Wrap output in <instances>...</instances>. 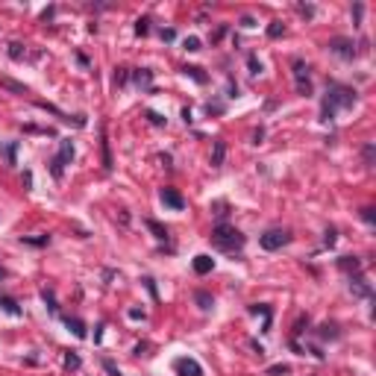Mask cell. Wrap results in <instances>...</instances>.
<instances>
[{
    "instance_id": "6da1fadb",
    "label": "cell",
    "mask_w": 376,
    "mask_h": 376,
    "mask_svg": "<svg viewBox=\"0 0 376 376\" xmlns=\"http://www.w3.org/2000/svg\"><path fill=\"white\" fill-rule=\"evenodd\" d=\"M244 235L238 232L235 226H229V223H218L215 229H212V244L221 247V250H226V253H232V250H241L244 247Z\"/></svg>"
},
{
    "instance_id": "7a4b0ae2",
    "label": "cell",
    "mask_w": 376,
    "mask_h": 376,
    "mask_svg": "<svg viewBox=\"0 0 376 376\" xmlns=\"http://www.w3.org/2000/svg\"><path fill=\"white\" fill-rule=\"evenodd\" d=\"M326 94L329 97L323 100V121H329V118L335 115V106H353L356 103V94H353L350 88H341V85H332Z\"/></svg>"
},
{
    "instance_id": "3957f363",
    "label": "cell",
    "mask_w": 376,
    "mask_h": 376,
    "mask_svg": "<svg viewBox=\"0 0 376 376\" xmlns=\"http://www.w3.org/2000/svg\"><path fill=\"white\" fill-rule=\"evenodd\" d=\"M70 159H74V141L62 138L59 141V156L50 162V171H53L56 179H62V174H65V162H70Z\"/></svg>"
},
{
    "instance_id": "277c9868",
    "label": "cell",
    "mask_w": 376,
    "mask_h": 376,
    "mask_svg": "<svg viewBox=\"0 0 376 376\" xmlns=\"http://www.w3.org/2000/svg\"><path fill=\"white\" fill-rule=\"evenodd\" d=\"M294 68V82H297V94H312V80H309V65H306L303 59H294L291 62Z\"/></svg>"
},
{
    "instance_id": "5b68a950",
    "label": "cell",
    "mask_w": 376,
    "mask_h": 376,
    "mask_svg": "<svg viewBox=\"0 0 376 376\" xmlns=\"http://www.w3.org/2000/svg\"><path fill=\"white\" fill-rule=\"evenodd\" d=\"M288 241H291L288 229H268V232L258 238V244L265 247V250H279V247H285Z\"/></svg>"
},
{
    "instance_id": "8992f818",
    "label": "cell",
    "mask_w": 376,
    "mask_h": 376,
    "mask_svg": "<svg viewBox=\"0 0 376 376\" xmlns=\"http://www.w3.org/2000/svg\"><path fill=\"white\" fill-rule=\"evenodd\" d=\"M329 53H335L341 59H353L356 56V44H353L350 38H332L329 41Z\"/></svg>"
},
{
    "instance_id": "52a82bcc",
    "label": "cell",
    "mask_w": 376,
    "mask_h": 376,
    "mask_svg": "<svg viewBox=\"0 0 376 376\" xmlns=\"http://www.w3.org/2000/svg\"><path fill=\"white\" fill-rule=\"evenodd\" d=\"M174 370L176 376H203V367H200L197 359H176Z\"/></svg>"
},
{
    "instance_id": "ba28073f",
    "label": "cell",
    "mask_w": 376,
    "mask_h": 376,
    "mask_svg": "<svg viewBox=\"0 0 376 376\" xmlns=\"http://www.w3.org/2000/svg\"><path fill=\"white\" fill-rule=\"evenodd\" d=\"M162 203L168 206V209H174V212H179V209H185V197L179 194V191H174V188H162Z\"/></svg>"
},
{
    "instance_id": "9c48e42d",
    "label": "cell",
    "mask_w": 376,
    "mask_h": 376,
    "mask_svg": "<svg viewBox=\"0 0 376 376\" xmlns=\"http://www.w3.org/2000/svg\"><path fill=\"white\" fill-rule=\"evenodd\" d=\"M223 159H226V141H215V147H212V168H221Z\"/></svg>"
},
{
    "instance_id": "30bf717a",
    "label": "cell",
    "mask_w": 376,
    "mask_h": 376,
    "mask_svg": "<svg viewBox=\"0 0 376 376\" xmlns=\"http://www.w3.org/2000/svg\"><path fill=\"white\" fill-rule=\"evenodd\" d=\"M212 268H215V258L212 256H206V253L194 256V270H197V273H209Z\"/></svg>"
},
{
    "instance_id": "8fae6325",
    "label": "cell",
    "mask_w": 376,
    "mask_h": 376,
    "mask_svg": "<svg viewBox=\"0 0 376 376\" xmlns=\"http://www.w3.org/2000/svg\"><path fill=\"white\" fill-rule=\"evenodd\" d=\"M350 288H353L356 294H359V297H370V285H364L362 276H356V279L350 282Z\"/></svg>"
},
{
    "instance_id": "7c38bea8",
    "label": "cell",
    "mask_w": 376,
    "mask_h": 376,
    "mask_svg": "<svg viewBox=\"0 0 376 376\" xmlns=\"http://www.w3.org/2000/svg\"><path fill=\"white\" fill-rule=\"evenodd\" d=\"M194 300L200 303V309H203V312H209L212 306H215V300H212V297H209L206 291H197V294H194Z\"/></svg>"
},
{
    "instance_id": "4fadbf2b",
    "label": "cell",
    "mask_w": 376,
    "mask_h": 376,
    "mask_svg": "<svg viewBox=\"0 0 376 376\" xmlns=\"http://www.w3.org/2000/svg\"><path fill=\"white\" fill-rule=\"evenodd\" d=\"M150 80H153V74L147 68H138V70H135V85H150Z\"/></svg>"
},
{
    "instance_id": "5bb4252c",
    "label": "cell",
    "mask_w": 376,
    "mask_h": 376,
    "mask_svg": "<svg viewBox=\"0 0 376 376\" xmlns=\"http://www.w3.org/2000/svg\"><path fill=\"white\" fill-rule=\"evenodd\" d=\"M68 329L77 335V338H85V326H82V320H77V317H74V320L68 317Z\"/></svg>"
},
{
    "instance_id": "9a60e30c",
    "label": "cell",
    "mask_w": 376,
    "mask_h": 376,
    "mask_svg": "<svg viewBox=\"0 0 376 376\" xmlns=\"http://www.w3.org/2000/svg\"><path fill=\"white\" fill-rule=\"evenodd\" d=\"M0 306H3V309H6V312H9V315H21V309H18V303H15V300H9V297H0Z\"/></svg>"
},
{
    "instance_id": "2e32d148",
    "label": "cell",
    "mask_w": 376,
    "mask_h": 376,
    "mask_svg": "<svg viewBox=\"0 0 376 376\" xmlns=\"http://www.w3.org/2000/svg\"><path fill=\"white\" fill-rule=\"evenodd\" d=\"M0 85H3V88H9V91H15V94H27V85H21V82H12V80H0Z\"/></svg>"
},
{
    "instance_id": "e0dca14e",
    "label": "cell",
    "mask_w": 376,
    "mask_h": 376,
    "mask_svg": "<svg viewBox=\"0 0 376 376\" xmlns=\"http://www.w3.org/2000/svg\"><path fill=\"white\" fill-rule=\"evenodd\" d=\"M147 226H150L153 232H156V238H159V241H165V238H168V229H165L162 223H156V221H147Z\"/></svg>"
},
{
    "instance_id": "ac0fdd59",
    "label": "cell",
    "mask_w": 376,
    "mask_h": 376,
    "mask_svg": "<svg viewBox=\"0 0 376 376\" xmlns=\"http://www.w3.org/2000/svg\"><path fill=\"white\" fill-rule=\"evenodd\" d=\"M182 74L191 77V80H197V82H206V74H200V68H194V65H191V68H182Z\"/></svg>"
},
{
    "instance_id": "d6986e66",
    "label": "cell",
    "mask_w": 376,
    "mask_h": 376,
    "mask_svg": "<svg viewBox=\"0 0 376 376\" xmlns=\"http://www.w3.org/2000/svg\"><path fill=\"white\" fill-rule=\"evenodd\" d=\"M247 65H250V74H262V62H258L256 53H250V56H247Z\"/></svg>"
},
{
    "instance_id": "ffe728a7",
    "label": "cell",
    "mask_w": 376,
    "mask_h": 376,
    "mask_svg": "<svg viewBox=\"0 0 376 376\" xmlns=\"http://www.w3.org/2000/svg\"><path fill=\"white\" fill-rule=\"evenodd\" d=\"M80 356H74V353H68V356H65V367H68V370H77V367H80Z\"/></svg>"
},
{
    "instance_id": "44dd1931",
    "label": "cell",
    "mask_w": 376,
    "mask_h": 376,
    "mask_svg": "<svg viewBox=\"0 0 376 376\" xmlns=\"http://www.w3.org/2000/svg\"><path fill=\"white\" fill-rule=\"evenodd\" d=\"M282 33H285V27H282L279 21H273V24H270V27H268V35H270V38H279Z\"/></svg>"
},
{
    "instance_id": "7402d4cb",
    "label": "cell",
    "mask_w": 376,
    "mask_h": 376,
    "mask_svg": "<svg viewBox=\"0 0 376 376\" xmlns=\"http://www.w3.org/2000/svg\"><path fill=\"white\" fill-rule=\"evenodd\" d=\"M9 56L12 59H21L24 56V44H21V41H12V44H9Z\"/></svg>"
},
{
    "instance_id": "603a6c76",
    "label": "cell",
    "mask_w": 376,
    "mask_h": 376,
    "mask_svg": "<svg viewBox=\"0 0 376 376\" xmlns=\"http://www.w3.org/2000/svg\"><path fill=\"white\" fill-rule=\"evenodd\" d=\"M41 297H44V303H47V309H50V315H56L59 309H56V300H53V294H50V291H41Z\"/></svg>"
},
{
    "instance_id": "cb8c5ba5",
    "label": "cell",
    "mask_w": 376,
    "mask_h": 376,
    "mask_svg": "<svg viewBox=\"0 0 376 376\" xmlns=\"http://www.w3.org/2000/svg\"><path fill=\"white\" fill-rule=\"evenodd\" d=\"M288 370H291L288 364H273V367H268V373H270V376H282V373H288Z\"/></svg>"
},
{
    "instance_id": "d4e9b609",
    "label": "cell",
    "mask_w": 376,
    "mask_h": 376,
    "mask_svg": "<svg viewBox=\"0 0 376 376\" xmlns=\"http://www.w3.org/2000/svg\"><path fill=\"white\" fill-rule=\"evenodd\" d=\"M147 24H150L147 18H141V21L135 24V33H138V35H147V33H150V27H147Z\"/></svg>"
},
{
    "instance_id": "484cf974",
    "label": "cell",
    "mask_w": 376,
    "mask_h": 376,
    "mask_svg": "<svg viewBox=\"0 0 376 376\" xmlns=\"http://www.w3.org/2000/svg\"><path fill=\"white\" fill-rule=\"evenodd\" d=\"M185 50L197 53V50H200V38H194V35H191V38H185Z\"/></svg>"
},
{
    "instance_id": "4316f807",
    "label": "cell",
    "mask_w": 376,
    "mask_h": 376,
    "mask_svg": "<svg viewBox=\"0 0 376 376\" xmlns=\"http://www.w3.org/2000/svg\"><path fill=\"white\" fill-rule=\"evenodd\" d=\"M127 82V68H118L115 70V85H124Z\"/></svg>"
},
{
    "instance_id": "83f0119b",
    "label": "cell",
    "mask_w": 376,
    "mask_h": 376,
    "mask_svg": "<svg viewBox=\"0 0 376 376\" xmlns=\"http://www.w3.org/2000/svg\"><path fill=\"white\" fill-rule=\"evenodd\" d=\"M147 118H150V124H156V127H162V124H165V118L159 115V112H153V109L147 112Z\"/></svg>"
},
{
    "instance_id": "f1b7e54d",
    "label": "cell",
    "mask_w": 376,
    "mask_h": 376,
    "mask_svg": "<svg viewBox=\"0 0 376 376\" xmlns=\"http://www.w3.org/2000/svg\"><path fill=\"white\" fill-rule=\"evenodd\" d=\"M364 162L373 165V144H367V147H364Z\"/></svg>"
},
{
    "instance_id": "f546056e",
    "label": "cell",
    "mask_w": 376,
    "mask_h": 376,
    "mask_svg": "<svg viewBox=\"0 0 376 376\" xmlns=\"http://www.w3.org/2000/svg\"><path fill=\"white\" fill-rule=\"evenodd\" d=\"M15 150H18V144L12 141L9 147H6V156H9V162H12V165H15Z\"/></svg>"
},
{
    "instance_id": "4dcf8cb0",
    "label": "cell",
    "mask_w": 376,
    "mask_h": 376,
    "mask_svg": "<svg viewBox=\"0 0 376 376\" xmlns=\"http://www.w3.org/2000/svg\"><path fill=\"white\" fill-rule=\"evenodd\" d=\"M362 12H364V6H362V3H356V6H353V15H356V24L362 21Z\"/></svg>"
},
{
    "instance_id": "1f68e13d",
    "label": "cell",
    "mask_w": 376,
    "mask_h": 376,
    "mask_svg": "<svg viewBox=\"0 0 376 376\" xmlns=\"http://www.w3.org/2000/svg\"><path fill=\"white\" fill-rule=\"evenodd\" d=\"M21 241H27V244H47L50 238H21Z\"/></svg>"
},
{
    "instance_id": "d6a6232c",
    "label": "cell",
    "mask_w": 376,
    "mask_h": 376,
    "mask_svg": "<svg viewBox=\"0 0 376 376\" xmlns=\"http://www.w3.org/2000/svg\"><path fill=\"white\" fill-rule=\"evenodd\" d=\"M362 218H364L367 223H373V209H362Z\"/></svg>"
},
{
    "instance_id": "836d02e7",
    "label": "cell",
    "mask_w": 376,
    "mask_h": 376,
    "mask_svg": "<svg viewBox=\"0 0 376 376\" xmlns=\"http://www.w3.org/2000/svg\"><path fill=\"white\" fill-rule=\"evenodd\" d=\"M162 38H165V41H174L176 33H174V30H162Z\"/></svg>"
},
{
    "instance_id": "e575fe53",
    "label": "cell",
    "mask_w": 376,
    "mask_h": 376,
    "mask_svg": "<svg viewBox=\"0 0 376 376\" xmlns=\"http://www.w3.org/2000/svg\"><path fill=\"white\" fill-rule=\"evenodd\" d=\"M129 317H132V320H138V317H144V312H141V309H129Z\"/></svg>"
},
{
    "instance_id": "d590c367",
    "label": "cell",
    "mask_w": 376,
    "mask_h": 376,
    "mask_svg": "<svg viewBox=\"0 0 376 376\" xmlns=\"http://www.w3.org/2000/svg\"><path fill=\"white\" fill-rule=\"evenodd\" d=\"M326 244H329V247L335 244V229H326Z\"/></svg>"
},
{
    "instance_id": "8d00e7d4",
    "label": "cell",
    "mask_w": 376,
    "mask_h": 376,
    "mask_svg": "<svg viewBox=\"0 0 376 376\" xmlns=\"http://www.w3.org/2000/svg\"><path fill=\"white\" fill-rule=\"evenodd\" d=\"M103 367H106V370H109V373H112V376H121V373H118V370H115V364H112V362H103Z\"/></svg>"
},
{
    "instance_id": "74e56055",
    "label": "cell",
    "mask_w": 376,
    "mask_h": 376,
    "mask_svg": "<svg viewBox=\"0 0 376 376\" xmlns=\"http://www.w3.org/2000/svg\"><path fill=\"white\" fill-rule=\"evenodd\" d=\"M24 185H27V188H33V174H30V171L24 174Z\"/></svg>"
},
{
    "instance_id": "f35d334b",
    "label": "cell",
    "mask_w": 376,
    "mask_h": 376,
    "mask_svg": "<svg viewBox=\"0 0 376 376\" xmlns=\"http://www.w3.org/2000/svg\"><path fill=\"white\" fill-rule=\"evenodd\" d=\"M241 24H244V27H256V21H253L250 15H244V18H241Z\"/></svg>"
}]
</instances>
